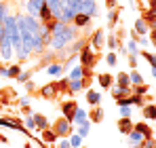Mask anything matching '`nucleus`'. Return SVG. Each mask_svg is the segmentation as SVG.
<instances>
[{
  "mask_svg": "<svg viewBox=\"0 0 156 148\" xmlns=\"http://www.w3.org/2000/svg\"><path fill=\"white\" fill-rule=\"evenodd\" d=\"M53 131L57 133V138H66V135H70V133H72V121H68L66 117L57 119V123L53 125Z\"/></svg>",
  "mask_w": 156,
  "mask_h": 148,
  "instance_id": "obj_1",
  "label": "nucleus"
},
{
  "mask_svg": "<svg viewBox=\"0 0 156 148\" xmlns=\"http://www.w3.org/2000/svg\"><path fill=\"white\" fill-rule=\"evenodd\" d=\"M93 64H95V53L91 51V45L87 43V45L80 49V66H84V68H93Z\"/></svg>",
  "mask_w": 156,
  "mask_h": 148,
  "instance_id": "obj_2",
  "label": "nucleus"
},
{
  "mask_svg": "<svg viewBox=\"0 0 156 148\" xmlns=\"http://www.w3.org/2000/svg\"><path fill=\"white\" fill-rule=\"evenodd\" d=\"M0 59H4V61L13 59V43L9 40V36H2V40H0Z\"/></svg>",
  "mask_w": 156,
  "mask_h": 148,
  "instance_id": "obj_3",
  "label": "nucleus"
},
{
  "mask_svg": "<svg viewBox=\"0 0 156 148\" xmlns=\"http://www.w3.org/2000/svg\"><path fill=\"white\" fill-rule=\"evenodd\" d=\"M80 13H84V15H89V17H95V15H97V4H95V0H82V2H80Z\"/></svg>",
  "mask_w": 156,
  "mask_h": 148,
  "instance_id": "obj_4",
  "label": "nucleus"
},
{
  "mask_svg": "<svg viewBox=\"0 0 156 148\" xmlns=\"http://www.w3.org/2000/svg\"><path fill=\"white\" fill-rule=\"evenodd\" d=\"M57 93H59V85H57V83H49V85H44V87L40 89V95L47 98V99H53Z\"/></svg>",
  "mask_w": 156,
  "mask_h": 148,
  "instance_id": "obj_5",
  "label": "nucleus"
},
{
  "mask_svg": "<svg viewBox=\"0 0 156 148\" xmlns=\"http://www.w3.org/2000/svg\"><path fill=\"white\" fill-rule=\"evenodd\" d=\"M44 4H47L44 0H30V2H27V13H30V17H38L40 9H42Z\"/></svg>",
  "mask_w": 156,
  "mask_h": 148,
  "instance_id": "obj_6",
  "label": "nucleus"
},
{
  "mask_svg": "<svg viewBox=\"0 0 156 148\" xmlns=\"http://www.w3.org/2000/svg\"><path fill=\"white\" fill-rule=\"evenodd\" d=\"M76 108H78L76 102H66V104L61 106V110H63V117H66L68 121H72V119H74V112H76Z\"/></svg>",
  "mask_w": 156,
  "mask_h": 148,
  "instance_id": "obj_7",
  "label": "nucleus"
},
{
  "mask_svg": "<svg viewBox=\"0 0 156 148\" xmlns=\"http://www.w3.org/2000/svg\"><path fill=\"white\" fill-rule=\"evenodd\" d=\"M87 85H89L87 80H70V83H68V93L74 95V93H78V91H82Z\"/></svg>",
  "mask_w": 156,
  "mask_h": 148,
  "instance_id": "obj_8",
  "label": "nucleus"
},
{
  "mask_svg": "<svg viewBox=\"0 0 156 148\" xmlns=\"http://www.w3.org/2000/svg\"><path fill=\"white\" fill-rule=\"evenodd\" d=\"M0 127H6V129H15V131H26V127L13 121V119H0Z\"/></svg>",
  "mask_w": 156,
  "mask_h": 148,
  "instance_id": "obj_9",
  "label": "nucleus"
},
{
  "mask_svg": "<svg viewBox=\"0 0 156 148\" xmlns=\"http://www.w3.org/2000/svg\"><path fill=\"white\" fill-rule=\"evenodd\" d=\"M89 21H91V17H89V15H84V13L74 15V28H87Z\"/></svg>",
  "mask_w": 156,
  "mask_h": 148,
  "instance_id": "obj_10",
  "label": "nucleus"
},
{
  "mask_svg": "<svg viewBox=\"0 0 156 148\" xmlns=\"http://www.w3.org/2000/svg\"><path fill=\"white\" fill-rule=\"evenodd\" d=\"M118 129H120V133H125V135H129L131 131H133V123H131L127 117H122L120 121H118Z\"/></svg>",
  "mask_w": 156,
  "mask_h": 148,
  "instance_id": "obj_11",
  "label": "nucleus"
},
{
  "mask_svg": "<svg viewBox=\"0 0 156 148\" xmlns=\"http://www.w3.org/2000/svg\"><path fill=\"white\" fill-rule=\"evenodd\" d=\"M91 45H93L95 49H101V47H104V30H97V32L93 34V38H91Z\"/></svg>",
  "mask_w": 156,
  "mask_h": 148,
  "instance_id": "obj_12",
  "label": "nucleus"
},
{
  "mask_svg": "<svg viewBox=\"0 0 156 148\" xmlns=\"http://www.w3.org/2000/svg\"><path fill=\"white\" fill-rule=\"evenodd\" d=\"M133 129H137V131H139V133H141V135H144L146 140H150V138H152V129H150V127H148L146 123H137V125H133Z\"/></svg>",
  "mask_w": 156,
  "mask_h": 148,
  "instance_id": "obj_13",
  "label": "nucleus"
},
{
  "mask_svg": "<svg viewBox=\"0 0 156 148\" xmlns=\"http://www.w3.org/2000/svg\"><path fill=\"white\" fill-rule=\"evenodd\" d=\"M144 140H146V138H144L137 129H133V131L129 133V144H131V146H137V144H141Z\"/></svg>",
  "mask_w": 156,
  "mask_h": 148,
  "instance_id": "obj_14",
  "label": "nucleus"
},
{
  "mask_svg": "<svg viewBox=\"0 0 156 148\" xmlns=\"http://www.w3.org/2000/svg\"><path fill=\"white\" fill-rule=\"evenodd\" d=\"M148 30H150V28H148V21H146V19H137V21H135V32H137L139 36H146Z\"/></svg>",
  "mask_w": 156,
  "mask_h": 148,
  "instance_id": "obj_15",
  "label": "nucleus"
},
{
  "mask_svg": "<svg viewBox=\"0 0 156 148\" xmlns=\"http://www.w3.org/2000/svg\"><path fill=\"white\" fill-rule=\"evenodd\" d=\"M34 121H36V127L42 131V129H49L51 125H49V119L44 117V114H34Z\"/></svg>",
  "mask_w": 156,
  "mask_h": 148,
  "instance_id": "obj_16",
  "label": "nucleus"
},
{
  "mask_svg": "<svg viewBox=\"0 0 156 148\" xmlns=\"http://www.w3.org/2000/svg\"><path fill=\"white\" fill-rule=\"evenodd\" d=\"M87 102H89V104H93V106H99V102H101V95H99L97 91L89 89V91H87Z\"/></svg>",
  "mask_w": 156,
  "mask_h": 148,
  "instance_id": "obj_17",
  "label": "nucleus"
},
{
  "mask_svg": "<svg viewBox=\"0 0 156 148\" xmlns=\"http://www.w3.org/2000/svg\"><path fill=\"white\" fill-rule=\"evenodd\" d=\"M42 140L49 142V144H55V142H57V133H55L53 129H42Z\"/></svg>",
  "mask_w": 156,
  "mask_h": 148,
  "instance_id": "obj_18",
  "label": "nucleus"
},
{
  "mask_svg": "<svg viewBox=\"0 0 156 148\" xmlns=\"http://www.w3.org/2000/svg\"><path fill=\"white\" fill-rule=\"evenodd\" d=\"M82 121H87V110H84V108H76V112H74V119H72V123L78 125V123H82Z\"/></svg>",
  "mask_w": 156,
  "mask_h": 148,
  "instance_id": "obj_19",
  "label": "nucleus"
},
{
  "mask_svg": "<svg viewBox=\"0 0 156 148\" xmlns=\"http://www.w3.org/2000/svg\"><path fill=\"white\" fill-rule=\"evenodd\" d=\"M47 70H49V74H51V76H59V74L63 72V64H61V61H55V64H51Z\"/></svg>",
  "mask_w": 156,
  "mask_h": 148,
  "instance_id": "obj_20",
  "label": "nucleus"
},
{
  "mask_svg": "<svg viewBox=\"0 0 156 148\" xmlns=\"http://www.w3.org/2000/svg\"><path fill=\"white\" fill-rule=\"evenodd\" d=\"M129 93H131V89H122V87H114V89H112V95H114V99L127 98Z\"/></svg>",
  "mask_w": 156,
  "mask_h": 148,
  "instance_id": "obj_21",
  "label": "nucleus"
},
{
  "mask_svg": "<svg viewBox=\"0 0 156 148\" xmlns=\"http://www.w3.org/2000/svg\"><path fill=\"white\" fill-rule=\"evenodd\" d=\"M84 45H87V40H84V38H76V43H70L68 51H70V53H74V51H80L82 47H84Z\"/></svg>",
  "mask_w": 156,
  "mask_h": 148,
  "instance_id": "obj_22",
  "label": "nucleus"
},
{
  "mask_svg": "<svg viewBox=\"0 0 156 148\" xmlns=\"http://www.w3.org/2000/svg\"><path fill=\"white\" fill-rule=\"evenodd\" d=\"M89 131H91V123H89V121H82V123H78V135H80V138H84Z\"/></svg>",
  "mask_w": 156,
  "mask_h": 148,
  "instance_id": "obj_23",
  "label": "nucleus"
},
{
  "mask_svg": "<svg viewBox=\"0 0 156 148\" xmlns=\"http://www.w3.org/2000/svg\"><path fill=\"white\" fill-rule=\"evenodd\" d=\"M129 85H131V78H129V74H118V87H122V89H129Z\"/></svg>",
  "mask_w": 156,
  "mask_h": 148,
  "instance_id": "obj_24",
  "label": "nucleus"
},
{
  "mask_svg": "<svg viewBox=\"0 0 156 148\" xmlns=\"http://www.w3.org/2000/svg\"><path fill=\"white\" fill-rule=\"evenodd\" d=\"M21 74V68L19 66H11V68H6V78H17Z\"/></svg>",
  "mask_w": 156,
  "mask_h": 148,
  "instance_id": "obj_25",
  "label": "nucleus"
},
{
  "mask_svg": "<svg viewBox=\"0 0 156 148\" xmlns=\"http://www.w3.org/2000/svg\"><path fill=\"white\" fill-rule=\"evenodd\" d=\"M99 85L108 89V87H112V76L110 74H99Z\"/></svg>",
  "mask_w": 156,
  "mask_h": 148,
  "instance_id": "obj_26",
  "label": "nucleus"
},
{
  "mask_svg": "<svg viewBox=\"0 0 156 148\" xmlns=\"http://www.w3.org/2000/svg\"><path fill=\"white\" fill-rule=\"evenodd\" d=\"M144 117L146 119H156V106H144Z\"/></svg>",
  "mask_w": 156,
  "mask_h": 148,
  "instance_id": "obj_27",
  "label": "nucleus"
},
{
  "mask_svg": "<svg viewBox=\"0 0 156 148\" xmlns=\"http://www.w3.org/2000/svg\"><path fill=\"white\" fill-rule=\"evenodd\" d=\"M70 146H72V148H80V146H82V138H80L78 133L70 135Z\"/></svg>",
  "mask_w": 156,
  "mask_h": 148,
  "instance_id": "obj_28",
  "label": "nucleus"
},
{
  "mask_svg": "<svg viewBox=\"0 0 156 148\" xmlns=\"http://www.w3.org/2000/svg\"><path fill=\"white\" fill-rule=\"evenodd\" d=\"M129 78H131V83H133L135 87H137V85H144V78H141V74H139V72H131Z\"/></svg>",
  "mask_w": 156,
  "mask_h": 148,
  "instance_id": "obj_29",
  "label": "nucleus"
},
{
  "mask_svg": "<svg viewBox=\"0 0 156 148\" xmlns=\"http://www.w3.org/2000/svg\"><path fill=\"white\" fill-rule=\"evenodd\" d=\"M26 129H30V131H36V129H38V127H36V121H34V114L26 117Z\"/></svg>",
  "mask_w": 156,
  "mask_h": 148,
  "instance_id": "obj_30",
  "label": "nucleus"
},
{
  "mask_svg": "<svg viewBox=\"0 0 156 148\" xmlns=\"http://www.w3.org/2000/svg\"><path fill=\"white\" fill-rule=\"evenodd\" d=\"M148 91H150V89H148V85H137L133 93H135V95H144V93H148Z\"/></svg>",
  "mask_w": 156,
  "mask_h": 148,
  "instance_id": "obj_31",
  "label": "nucleus"
},
{
  "mask_svg": "<svg viewBox=\"0 0 156 148\" xmlns=\"http://www.w3.org/2000/svg\"><path fill=\"white\" fill-rule=\"evenodd\" d=\"M101 117H104V112H101V108H95V112L91 114V121H95V123H99V121H101Z\"/></svg>",
  "mask_w": 156,
  "mask_h": 148,
  "instance_id": "obj_32",
  "label": "nucleus"
},
{
  "mask_svg": "<svg viewBox=\"0 0 156 148\" xmlns=\"http://www.w3.org/2000/svg\"><path fill=\"white\" fill-rule=\"evenodd\" d=\"M9 15V6L4 2H0V21H4V17Z\"/></svg>",
  "mask_w": 156,
  "mask_h": 148,
  "instance_id": "obj_33",
  "label": "nucleus"
},
{
  "mask_svg": "<svg viewBox=\"0 0 156 148\" xmlns=\"http://www.w3.org/2000/svg\"><path fill=\"white\" fill-rule=\"evenodd\" d=\"M108 19H110V25H116V21H118V13H116V11H110V13H108Z\"/></svg>",
  "mask_w": 156,
  "mask_h": 148,
  "instance_id": "obj_34",
  "label": "nucleus"
},
{
  "mask_svg": "<svg viewBox=\"0 0 156 148\" xmlns=\"http://www.w3.org/2000/svg\"><path fill=\"white\" fill-rule=\"evenodd\" d=\"M141 57H146V59L152 64V68H156V55H152V53H144Z\"/></svg>",
  "mask_w": 156,
  "mask_h": 148,
  "instance_id": "obj_35",
  "label": "nucleus"
},
{
  "mask_svg": "<svg viewBox=\"0 0 156 148\" xmlns=\"http://www.w3.org/2000/svg\"><path fill=\"white\" fill-rule=\"evenodd\" d=\"M127 49L131 51V55H135L137 53V40H131L129 45H127Z\"/></svg>",
  "mask_w": 156,
  "mask_h": 148,
  "instance_id": "obj_36",
  "label": "nucleus"
},
{
  "mask_svg": "<svg viewBox=\"0 0 156 148\" xmlns=\"http://www.w3.org/2000/svg\"><path fill=\"white\" fill-rule=\"evenodd\" d=\"M118 108H120V117H127V119H129V114H131L129 106H118Z\"/></svg>",
  "mask_w": 156,
  "mask_h": 148,
  "instance_id": "obj_37",
  "label": "nucleus"
},
{
  "mask_svg": "<svg viewBox=\"0 0 156 148\" xmlns=\"http://www.w3.org/2000/svg\"><path fill=\"white\" fill-rule=\"evenodd\" d=\"M105 59H108V64H110V66H116V53H110Z\"/></svg>",
  "mask_w": 156,
  "mask_h": 148,
  "instance_id": "obj_38",
  "label": "nucleus"
},
{
  "mask_svg": "<svg viewBox=\"0 0 156 148\" xmlns=\"http://www.w3.org/2000/svg\"><path fill=\"white\" fill-rule=\"evenodd\" d=\"M17 80H19V83H27V80H30V74H27V72H21L19 76H17Z\"/></svg>",
  "mask_w": 156,
  "mask_h": 148,
  "instance_id": "obj_39",
  "label": "nucleus"
},
{
  "mask_svg": "<svg viewBox=\"0 0 156 148\" xmlns=\"http://www.w3.org/2000/svg\"><path fill=\"white\" fill-rule=\"evenodd\" d=\"M146 21H148V28H152V30L156 32V17H148Z\"/></svg>",
  "mask_w": 156,
  "mask_h": 148,
  "instance_id": "obj_40",
  "label": "nucleus"
},
{
  "mask_svg": "<svg viewBox=\"0 0 156 148\" xmlns=\"http://www.w3.org/2000/svg\"><path fill=\"white\" fill-rule=\"evenodd\" d=\"M108 45H110V47L114 49V47H118V40H116L114 36H110V38H108Z\"/></svg>",
  "mask_w": 156,
  "mask_h": 148,
  "instance_id": "obj_41",
  "label": "nucleus"
},
{
  "mask_svg": "<svg viewBox=\"0 0 156 148\" xmlns=\"http://www.w3.org/2000/svg\"><path fill=\"white\" fill-rule=\"evenodd\" d=\"M57 148H72L70 146V140H61V142L57 144Z\"/></svg>",
  "mask_w": 156,
  "mask_h": 148,
  "instance_id": "obj_42",
  "label": "nucleus"
},
{
  "mask_svg": "<svg viewBox=\"0 0 156 148\" xmlns=\"http://www.w3.org/2000/svg\"><path fill=\"white\" fill-rule=\"evenodd\" d=\"M156 144L154 142H152V138H150V140H144V148H154Z\"/></svg>",
  "mask_w": 156,
  "mask_h": 148,
  "instance_id": "obj_43",
  "label": "nucleus"
},
{
  "mask_svg": "<svg viewBox=\"0 0 156 148\" xmlns=\"http://www.w3.org/2000/svg\"><path fill=\"white\" fill-rule=\"evenodd\" d=\"M129 64L133 66V68L137 66V55H131V57H129Z\"/></svg>",
  "mask_w": 156,
  "mask_h": 148,
  "instance_id": "obj_44",
  "label": "nucleus"
},
{
  "mask_svg": "<svg viewBox=\"0 0 156 148\" xmlns=\"http://www.w3.org/2000/svg\"><path fill=\"white\" fill-rule=\"evenodd\" d=\"M105 4H108V9H114L116 6V0H105Z\"/></svg>",
  "mask_w": 156,
  "mask_h": 148,
  "instance_id": "obj_45",
  "label": "nucleus"
},
{
  "mask_svg": "<svg viewBox=\"0 0 156 148\" xmlns=\"http://www.w3.org/2000/svg\"><path fill=\"white\" fill-rule=\"evenodd\" d=\"M27 104H30V98H23V99H21V108H23V106H27Z\"/></svg>",
  "mask_w": 156,
  "mask_h": 148,
  "instance_id": "obj_46",
  "label": "nucleus"
},
{
  "mask_svg": "<svg viewBox=\"0 0 156 148\" xmlns=\"http://www.w3.org/2000/svg\"><path fill=\"white\" fill-rule=\"evenodd\" d=\"M150 9H156V0H152V2H150Z\"/></svg>",
  "mask_w": 156,
  "mask_h": 148,
  "instance_id": "obj_47",
  "label": "nucleus"
},
{
  "mask_svg": "<svg viewBox=\"0 0 156 148\" xmlns=\"http://www.w3.org/2000/svg\"><path fill=\"white\" fill-rule=\"evenodd\" d=\"M152 43H154V47H156V32H154V36H152Z\"/></svg>",
  "mask_w": 156,
  "mask_h": 148,
  "instance_id": "obj_48",
  "label": "nucleus"
},
{
  "mask_svg": "<svg viewBox=\"0 0 156 148\" xmlns=\"http://www.w3.org/2000/svg\"><path fill=\"white\" fill-rule=\"evenodd\" d=\"M133 148H144V142H141V144H137V146H133Z\"/></svg>",
  "mask_w": 156,
  "mask_h": 148,
  "instance_id": "obj_49",
  "label": "nucleus"
},
{
  "mask_svg": "<svg viewBox=\"0 0 156 148\" xmlns=\"http://www.w3.org/2000/svg\"><path fill=\"white\" fill-rule=\"evenodd\" d=\"M152 76H154V78H156V68H152Z\"/></svg>",
  "mask_w": 156,
  "mask_h": 148,
  "instance_id": "obj_50",
  "label": "nucleus"
},
{
  "mask_svg": "<svg viewBox=\"0 0 156 148\" xmlns=\"http://www.w3.org/2000/svg\"><path fill=\"white\" fill-rule=\"evenodd\" d=\"M23 148H34V146H32V144H26V146H23Z\"/></svg>",
  "mask_w": 156,
  "mask_h": 148,
  "instance_id": "obj_51",
  "label": "nucleus"
},
{
  "mask_svg": "<svg viewBox=\"0 0 156 148\" xmlns=\"http://www.w3.org/2000/svg\"><path fill=\"white\" fill-rule=\"evenodd\" d=\"M154 106H156V104H154Z\"/></svg>",
  "mask_w": 156,
  "mask_h": 148,
  "instance_id": "obj_52",
  "label": "nucleus"
},
{
  "mask_svg": "<svg viewBox=\"0 0 156 148\" xmlns=\"http://www.w3.org/2000/svg\"><path fill=\"white\" fill-rule=\"evenodd\" d=\"M154 148H156V146H154Z\"/></svg>",
  "mask_w": 156,
  "mask_h": 148,
  "instance_id": "obj_53",
  "label": "nucleus"
}]
</instances>
